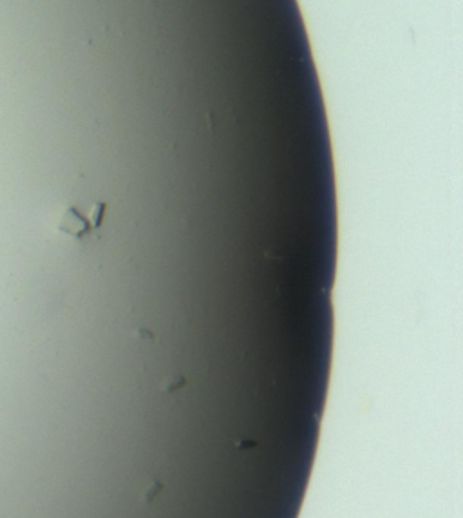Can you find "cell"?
I'll return each mask as SVG.
<instances>
[{"label": "cell", "mask_w": 463, "mask_h": 518, "mask_svg": "<svg viewBox=\"0 0 463 518\" xmlns=\"http://www.w3.org/2000/svg\"><path fill=\"white\" fill-rule=\"evenodd\" d=\"M58 228L76 239H85L96 232L94 228H93V225H91L74 207H69L67 210H65L62 221L58 223Z\"/></svg>", "instance_id": "1"}, {"label": "cell", "mask_w": 463, "mask_h": 518, "mask_svg": "<svg viewBox=\"0 0 463 518\" xmlns=\"http://www.w3.org/2000/svg\"><path fill=\"white\" fill-rule=\"evenodd\" d=\"M105 208L107 205L105 203H96L93 212H91V225L94 230H100L101 228V223H103V216H105Z\"/></svg>", "instance_id": "2"}]
</instances>
